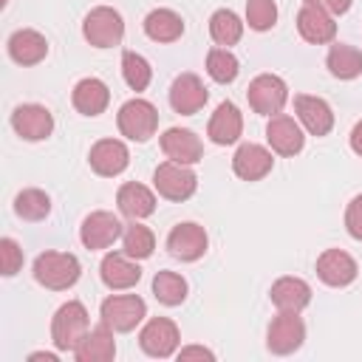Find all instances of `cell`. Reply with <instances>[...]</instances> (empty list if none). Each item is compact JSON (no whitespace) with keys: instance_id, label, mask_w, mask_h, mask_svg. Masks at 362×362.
<instances>
[{"instance_id":"1","label":"cell","mask_w":362,"mask_h":362,"mask_svg":"<svg viewBox=\"0 0 362 362\" xmlns=\"http://www.w3.org/2000/svg\"><path fill=\"white\" fill-rule=\"evenodd\" d=\"M82 274L79 257L71 252H42L34 260V280L51 291H65L76 286Z\"/></svg>"},{"instance_id":"2","label":"cell","mask_w":362,"mask_h":362,"mask_svg":"<svg viewBox=\"0 0 362 362\" xmlns=\"http://www.w3.org/2000/svg\"><path fill=\"white\" fill-rule=\"evenodd\" d=\"M90 331V320H88V308L79 300H68L54 311L51 320V342L57 351H71L82 342V337Z\"/></svg>"},{"instance_id":"3","label":"cell","mask_w":362,"mask_h":362,"mask_svg":"<svg viewBox=\"0 0 362 362\" xmlns=\"http://www.w3.org/2000/svg\"><path fill=\"white\" fill-rule=\"evenodd\" d=\"M119 133L130 141H147L158 130V110L147 99H127L116 113Z\"/></svg>"},{"instance_id":"4","label":"cell","mask_w":362,"mask_h":362,"mask_svg":"<svg viewBox=\"0 0 362 362\" xmlns=\"http://www.w3.org/2000/svg\"><path fill=\"white\" fill-rule=\"evenodd\" d=\"M153 187L167 201H187L198 189V175L192 173L189 164H178L167 158L153 170Z\"/></svg>"},{"instance_id":"5","label":"cell","mask_w":362,"mask_h":362,"mask_svg":"<svg viewBox=\"0 0 362 362\" xmlns=\"http://www.w3.org/2000/svg\"><path fill=\"white\" fill-rule=\"evenodd\" d=\"M82 37L93 48H113L124 37V20L116 8L110 6H96L85 14L82 20Z\"/></svg>"},{"instance_id":"6","label":"cell","mask_w":362,"mask_h":362,"mask_svg":"<svg viewBox=\"0 0 362 362\" xmlns=\"http://www.w3.org/2000/svg\"><path fill=\"white\" fill-rule=\"evenodd\" d=\"M99 317L113 331L127 334V331H133L147 317V303L139 294H110V297L102 300Z\"/></svg>"},{"instance_id":"7","label":"cell","mask_w":362,"mask_h":362,"mask_svg":"<svg viewBox=\"0 0 362 362\" xmlns=\"http://www.w3.org/2000/svg\"><path fill=\"white\" fill-rule=\"evenodd\" d=\"M249 107L260 116H277L288 102V85L277 74H260L246 88Z\"/></svg>"},{"instance_id":"8","label":"cell","mask_w":362,"mask_h":362,"mask_svg":"<svg viewBox=\"0 0 362 362\" xmlns=\"http://www.w3.org/2000/svg\"><path fill=\"white\" fill-rule=\"evenodd\" d=\"M305 342V322L300 317V311H280L266 331V348L277 356H288L294 351H300V345Z\"/></svg>"},{"instance_id":"9","label":"cell","mask_w":362,"mask_h":362,"mask_svg":"<svg viewBox=\"0 0 362 362\" xmlns=\"http://www.w3.org/2000/svg\"><path fill=\"white\" fill-rule=\"evenodd\" d=\"M178 342H181V334L170 317H150L139 331V348L153 359H167L178 354Z\"/></svg>"},{"instance_id":"10","label":"cell","mask_w":362,"mask_h":362,"mask_svg":"<svg viewBox=\"0 0 362 362\" xmlns=\"http://www.w3.org/2000/svg\"><path fill=\"white\" fill-rule=\"evenodd\" d=\"M122 232H124V223L119 221V215H113V212H107V209H96V212H90V215L82 221V226H79V240H82L85 249L96 252V249L113 246V243L122 238Z\"/></svg>"},{"instance_id":"11","label":"cell","mask_w":362,"mask_h":362,"mask_svg":"<svg viewBox=\"0 0 362 362\" xmlns=\"http://www.w3.org/2000/svg\"><path fill=\"white\" fill-rule=\"evenodd\" d=\"M206 246H209V238H206V229L201 223H192V221H184V223H175L167 235V249L175 260L181 263H195L206 255Z\"/></svg>"},{"instance_id":"12","label":"cell","mask_w":362,"mask_h":362,"mask_svg":"<svg viewBox=\"0 0 362 362\" xmlns=\"http://www.w3.org/2000/svg\"><path fill=\"white\" fill-rule=\"evenodd\" d=\"M11 127L25 141H42V139H48L54 133V116H51V110L45 105L25 102V105H17L14 107Z\"/></svg>"},{"instance_id":"13","label":"cell","mask_w":362,"mask_h":362,"mask_svg":"<svg viewBox=\"0 0 362 362\" xmlns=\"http://www.w3.org/2000/svg\"><path fill=\"white\" fill-rule=\"evenodd\" d=\"M88 164L96 175L102 178H113V175H122L130 164V150L124 141L119 139H99L90 153H88Z\"/></svg>"},{"instance_id":"14","label":"cell","mask_w":362,"mask_h":362,"mask_svg":"<svg viewBox=\"0 0 362 362\" xmlns=\"http://www.w3.org/2000/svg\"><path fill=\"white\" fill-rule=\"evenodd\" d=\"M206 99H209V93H206V88H204L198 74H189V71L178 74L173 79V85H170V107L175 113H181V116L198 113L206 105Z\"/></svg>"},{"instance_id":"15","label":"cell","mask_w":362,"mask_h":362,"mask_svg":"<svg viewBox=\"0 0 362 362\" xmlns=\"http://www.w3.org/2000/svg\"><path fill=\"white\" fill-rule=\"evenodd\" d=\"M294 113L297 122L311 133V136H328L334 127V110L322 96H311V93H297L294 96Z\"/></svg>"},{"instance_id":"16","label":"cell","mask_w":362,"mask_h":362,"mask_svg":"<svg viewBox=\"0 0 362 362\" xmlns=\"http://www.w3.org/2000/svg\"><path fill=\"white\" fill-rule=\"evenodd\" d=\"M272 167H274L272 150H266L263 144H255V141H243L232 156V173L240 181H260L272 173Z\"/></svg>"},{"instance_id":"17","label":"cell","mask_w":362,"mask_h":362,"mask_svg":"<svg viewBox=\"0 0 362 362\" xmlns=\"http://www.w3.org/2000/svg\"><path fill=\"white\" fill-rule=\"evenodd\" d=\"M297 31L305 42L325 45V42H334L337 23H334V14H328L325 8L314 6V3H303V8L297 11Z\"/></svg>"},{"instance_id":"18","label":"cell","mask_w":362,"mask_h":362,"mask_svg":"<svg viewBox=\"0 0 362 362\" xmlns=\"http://www.w3.org/2000/svg\"><path fill=\"white\" fill-rule=\"evenodd\" d=\"M266 141H269V147H272L277 156H297V153L305 147V136H303L300 122H294V119L286 116V113L269 116Z\"/></svg>"},{"instance_id":"19","label":"cell","mask_w":362,"mask_h":362,"mask_svg":"<svg viewBox=\"0 0 362 362\" xmlns=\"http://www.w3.org/2000/svg\"><path fill=\"white\" fill-rule=\"evenodd\" d=\"M356 260L342 249H325L317 257V277L331 288H345L356 280Z\"/></svg>"},{"instance_id":"20","label":"cell","mask_w":362,"mask_h":362,"mask_svg":"<svg viewBox=\"0 0 362 362\" xmlns=\"http://www.w3.org/2000/svg\"><path fill=\"white\" fill-rule=\"evenodd\" d=\"M99 277L107 288L113 291H124V288H133L139 280H141V269L139 263L124 255V252H107L99 263Z\"/></svg>"},{"instance_id":"21","label":"cell","mask_w":362,"mask_h":362,"mask_svg":"<svg viewBox=\"0 0 362 362\" xmlns=\"http://www.w3.org/2000/svg\"><path fill=\"white\" fill-rule=\"evenodd\" d=\"M161 150L170 161L178 164H198L204 158V144L189 127H170L161 133Z\"/></svg>"},{"instance_id":"22","label":"cell","mask_w":362,"mask_h":362,"mask_svg":"<svg viewBox=\"0 0 362 362\" xmlns=\"http://www.w3.org/2000/svg\"><path fill=\"white\" fill-rule=\"evenodd\" d=\"M240 133H243V116H240L238 105H235V102H221V105L215 107L209 124H206L209 141L226 147V144H235V141L240 139Z\"/></svg>"},{"instance_id":"23","label":"cell","mask_w":362,"mask_h":362,"mask_svg":"<svg viewBox=\"0 0 362 362\" xmlns=\"http://www.w3.org/2000/svg\"><path fill=\"white\" fill-rule=\"evenodd\" d=\"M71 102L82 116H99L107 110L110 105V88L99 79V76H85L74 85L71 90Z\"/></svg>"},{"instance_id":"24","label":"cell","mask_w":362,"mask_h":362,"mask_svg":"<svg viewBox=\"0 0 362 362\" xmlns=\"http://www.w3.org/2000/svg\"><path fill=\"white\" fill-rule=\"evenodd\" d=\"M6 48H8V57L17 65H37L48 57V40L34 28H17L8 37Z\"/></svg>"},{"instance_id":"25","label":"cell","mask_w":362,"mask_h":362,"mask_svg":"<svg viewBox=\"0 0 362 362\" xmlns=\"http://www.w3.org/2000/svg\"><path fill=\"white\" fill-rule=\"evenodd\" d=\"M116 206L122 215H127L130 221H141L150 218L156 212V192L139 181H127L119 187L116 192Z\"/></svg>"},{"instance_id":"26","label":"cell","mask_w":362,"mask_h":362,"mask_svg":"<svg viewBox=\"0 0 362 362\" xmlns=\"http://www.w3.org/2000/svg\"><path fill=\"white\" fill-rule=\"evenodd\" d=\"M113 356H116V339H113V328L105 322L90 328L82 337V342L74 348L76 362H110Z\"/></svg>"},{"instance_id":"27","label":"cell","mask_w":362,"mask_h":362,"mask_svg":"<svg viewBox=\"0 0 362 362\" xmlns=\"http://www.w3.org/2000/svg\"><path fill=\"white\" fill-rule=\"evenodd\" d=\"M269 297L277 311H303L311 303V286L300 277H280L272 283Z\"/></svg>"},{"instance_id":"28","label":"cell","mask_w":362,"mask_h":362,"mask_svg":"<svg viewBox=\"0 0 362 362\" xmlns=\"http://www.w3.org/2000/svg\"><path fill=\"white\" fill-rule=\"evenodd\" d=\"M144 34L153 42H175L184 34V20L173 8H153L144 17Z\"/></svg>"},{"instance_id":"29","label":"cell","mask_w":362,"mask_h":362,"mask_svg":"<svg viewBox=\"0 0 362 362\" xmlns=\"http://www.w3.org/2000/svg\"><path fill=\"white\" fill-rule=\"evenodd\" d=\"M325 68L337 79H356L362 74V51L348 42H334L325 57Z\"/></svg>"},{"instance_id":"30","label":"cell","mask_w":362,"mask_h":362,"mask_svg":"<svg viewBox=\"0 0 362 362\" xmlns=\"http://www.w3.org/2000/svg\"><path fill=\"white\" fill-rule=\"evenodd\" d=\"M209 37L221 48H229V45L240 42V37H243V20L232 8H218L209 17Z\"/></svg>"},{"instance_id":"31","label":"cell","mask_w":362,"mask_h":362,"mask_svg":"<svg viewBox=\"0 0 362 362\" xmlns=\"http://www.w3.org/2000/svg\"><path fill=\"white\" fill-rule=\"evenodd\" d=\"M156 249V235L150 226L139 223V221H130L122 232V252L130 255L133 260H147Z\"/></svg>"},{"instance_id":"32","label":"cell","mask_w":362,"mask_h":362,"mask_svg":"<svg viewBox=\"0 0 362 362\" xmlns=\"http://www.w3.org/2000/svg\"><path fill=\"white\" fill-rule=\"evenodd\" d=\"M187 291H189V286H187V280L178 272H167V269L156 272V277H153V294H156V300L161 305H170V308L173 305H181L187 300Z\"/></svg>"},{"instance_id":"33","label":"cell","mask_w":362,"mask_h":362,"mask_svg":"<svg viewBox=\"0 0 362 362\" xmlns=\"http://www.w3.org/2000/svg\"><path fill=\"white\" fill-rule=\"evenodd\" d=\"M14 212L23 221H45L48 212H51V198H48V192H42L37 187L20 189L14 195Z\"/></svg>"},{"instance_id":"34","label":"cell","mask_w":362,"mask_h":362,"mask_svg":"<svg viewBox=\"0 0 362 362\" xmlns=\"http://www.w3.org/2000/svg\"><path fill=\"white\" fill-rule=\"evenodd\" d=\"M206 74L218 85H229V82L238 79L240 62H238V57L229 48H221L218 45V48H209V54H206Z\"/></svg>"},{"instance_id":"35","label":"cell","mask_w":362,"mask_h":362,"mask_svg":"<svg viewBox=\"0 0 362 362\" xmlns=\"http://www.w3.org/2000/svg\"><path fill=\"white\" fill-rule=\"evenodd\" d=\"M122 76H124L127 88L139 93V90H144V88L150 85V79H153V68H150V62H147L141 54H136V51H124V54H122Z\"/></svg>"},{"instance_id":"36","label":"cell","mask_w":362,"mask_h":362,"mask_svg":"<svg viewBox=\"0 0 362 362\" xmlns=\"http://www.w3.org/2000/svg\"><path fill=\"white\" fill-rule=\"evenodd\" d=\"M246 23L252 31H269L277 23L274 0H246Z\"/></svg>"},{"instance_id":"37","label":"cell","mask_w":362,"mask_h":362,"mask_svg":"<svg viewBox=\"0 0 362 362\" xmlns=\"http://www.w3.org/2000/svg\"><path fill=\"white\" fill-rule=\"evenodd\" d=\"M0 269H3V277H14L23 269V249L14 238L0 240Z\"/></svg>"},{"instance_id":"38","label":"cell","mask_w":362,"mask_h":362,"mask_svg":"<svg viewBox=\"0 0 362 362\" xmlns=\"http://www.w3.org/2000/svg\"><path fill=\"white\" fill-rule=\"evenodd\" d=\"M345 229L351 238L362 240V195H354L345 209Z\"/></svg>"},{"instance_id":"39","label":"cell","mask_w":362,"mask_h":362,"mask_svg":"<svg viewBox=\"0 0 362 362\" xmlns=\"http://www.w3.org/2000/svg\"><path fill=\"white\" fill-rule=\"evenodd\" d=\"M178 359L181 362H187V359H215V354L209 351V348H204V345H187V348H181L178 351Z\"/></svg>"},{"instance_id":"40","label":"cell","mask_w":362,"mask_h":362,"mask_svg":"<svg viewBox=\"0 0 362 362\" xmlns=\"http://www.w3.org/2000/svg\"><path fill=\"white\" fill-rule=\"evenodd\" d=\"M305 3H314V6L325 8V11L334 14V17H339V14H345V11L351 8V0H305Z\"/></svg>"},{"instance_id":"41","label":"cell","mask_w":362,"mask_h":362,"mask_svg":"<svg viewBox=\"0 0 362 362\" xmlns=\"http://www.w3.org/2000/svg\"><path fill=\"white\" fill-rule=\"evenodd\" d=\"M348 139H351V150H354L356 156H362V119L354 124V130H351Z\"/></svg>"},{"instance_id":"42","label":"cell","mask_w":362,"mask_h":362,"mask_svg":"<svg viewBox=\"0 0 362 362\" xmlns=\"http://www.w3.org/2000/svg\"><path fill=\"white\" fill-rule=\"evenodd\" d=\"M37 359H45V362H57L59 356H57V354H48V351H37V354H28V362H37Z\"/></svg>"}]
</instances>
